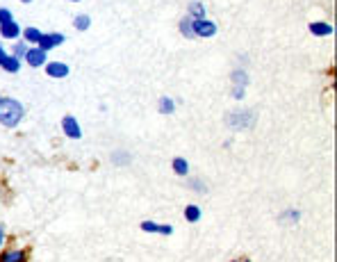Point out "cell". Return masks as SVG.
I'll return each instance as SVG.
<instances>
[{"label": "cell", "instance_id": "cell-1", "mask_svg": "<svg viewBox=\"0 0 337 262\" xmlns=\"http://www.w3.org/2000/svg\"><path fill=\"white\" fill-rule=\"evenodd\" d=\"M21 119H23V105L14 98H0V123L14 128Z\"/></svg>", "mask_w": 337, "mask_h": 262}, {"label": "cell", "instance_id": "cell-2", "mask_svg": "<svg viewBox=\"0 0 337 262\" xmlns=\"http://www.w3.org/2000/svg\"><path fill=\"white\" fill-rule=\"evenodd\" d=\"M225 123L230 125V128L244 130V128H251L255 123V114L249 112V110H235V112L225 114Z\"/></svg>", "mask_w": 337, "mask_h": 262}, {"label": "cell", "instance_id": "cell-3", "mask_svg": "<svg viewBox=\"0 0 337 262\" xmlns=\"http://www.w3.org/2000/svg\"><path fill=\"white\" fill-rule=\"evenodd\" d=\"M194 35L196 37H212L217 35V25L207 18H201V21H194Z\"/></svg>", "mask_w": 337, "mask_h": 262}, {"label": "cell", "instance_id": "cell-4", "mask_svg": "<svg viewBox=\"0 0 337 262\" xmlns=\"http://www.w3.org/2000/svg\"><path fill=\"white\" fill-rule=\"evenodd\" d=\"M62 128H64L66 137H71V139H80V137H82V130H80V125H77L75 116H64Z\"/></svg>", "mask_w": 337, "mask_h": 262}, {"label": "cell", "instance_id": "cell-5", "mask_svg": "<svg viewBox=\"0 0 337 262\" xmlns=\"http://www.w3.org/2000/svg\"><path fill=\"white\" fill-rule=\"evenodd\" d=\"M64 41V37L62 35H41V39H39V50H53L55 46H59V43Z\"/></svg>", "mask_w": 337, "mask_h": 262}, {"label": "cell", "instance_id": "cell-6", "mask_svg": "<svg viewBox=\"0 0 337 262\" xmlns=\"http://www.w3.org/2000/svg\"><path fill=\"white\" fill-rule=\"evenodd\" d=\"M25 60H28L30 66H43L46 64V53L39 50V48H28V53H25Z\"/></svg>", "mask_w": 337, "mask_h": 262}, {"label": "cell", "instance_id": "cell-7", "mask_svg": "<svg viewBox=\"0 0 337 262\" xmlns=\"http://www.w3.org/2000/svg\"><path fill=\"white\" fill-rule=\"evenodd\" d=\"M139 228H142L144 232H162V235H171L173 232V226H169V224L160 226V224H155V221H142Z\"/></svg>", "mask_w": 337, "mask_h": 262}, {"label": "cell", "instance_id": "cell-8", "mask_svg": "<svg viewBox=\"0 0 337 262\" xmlns=\"http://www.w3.org/2000/svg\"><path fill=\"white\" fill-rule=\"evenodd\" d=\"M46 71L50 77H66L69 75V66L62 64V62H50V64L46 66Z\"/></svg>", "mask_w": 337, "mask_h": 262}, {"label": "cell", "instance_id": "cell-9", "mask_svg": "<svg viewBox=\"0 0 337 262\" xmlns=\"http://www.w3.org/2000/svg\"><path fill=\"white\" fill-rule=\"evenodd\" d=\"M0 35L5 37V39H16V37L21 35V28H18L14 21H9V23H2V25H0Z\"/></svg>", "mask_w": 337, "mask_h": 262}, {"label": "cell", "instance_id": "cell-10", "mask_svg": "<svg viewBox=\"0 0 337 262\" xmlns=\"http://www.w3.org/2000/svg\"><path fill=\"white\" fill-rule=\"evenodd\" d=\"M230 80L237 84V89H244V87L249 84V73L242 71V69H237V71L230 73Z\"/></svg>", "mask_w": 337, "mask_h": 262}, {"label": "cell", "instance_id": "cell-11", "mask_svg": "<svg viewBox=\"0 0 337 262\" xmlns=\"http://www.w3.org/2000/svg\"><path fill=\"white\" fill-rule=\"evenodd\" d=\"M189 18H194V21H201V18H205V5L203 2H189Z\"/></svg>", "mask_w": 337, "mask_h": 262}, {"label": "cell", "instance_id": "cell-12", "mask_svg": "<svg viewBox=\"0 0 337 262\" xmlns=\"http://www.w3.org/2000/svg\"><path fill=\"white\" fill-rule=\"evenodd\" d=\"M310 32L312 35H317V37H326V35H333V25H328V23H312L310 25Z\"/></svg>", "mask_w": 337, "mask_h": 262}, {"label": "cell", "instance_id": "cell-13", "mask_svg": "<svg viewBox=\"0 0 337 262\" xmlns=\"http://www.w3.org/2000/svg\"><path fill=\"white\" fill-rule=\"evenodd\" d=\"M0 262H25L23 251H7L5 256L0 258Z\"/></svg>", "mask_w": 337, "mask_h": 262}, {"label": "cell", "instance_id": "cell-14", "mask_svg": "<svg viewBox=\"0 0 337 262\" xmlns=\"http://www.w3.org/2000/svg\"><path fill=\"white\" fill-rule=\"evenodd\" d=\"M185 219L189 221V224H196V221L201 219V208H198V205H187V210H185Z\"/></svg>", "mask_w": 337, "mask_h": 262}, {"label": "cell", "instance_id": "cell-15", "mask_svg": "<svg viewBox=\"0 0 337 262\" xmlns=\"http://www.w3.org/2000/svg\"><path fill=\"white\" fill-rule=\"evenodd\" d=\"M180 32H183L185 37H189V39L191 37H196L194 35V18H189V16L183 18V21H180Z\"/></svg>", "mask_w": 337, "mask_h": 262}, {"label": "cell", "instance_id": "cell-16", "mask_svg": "<svg viewBox=\"0 0 337 262\" xmlns=\"http://www.w3.org/2000/svg\"><path fill=\"white\" fill-rule=\"evenodd\" d=\"M173 171H176L178 176H187V173H189V164H187V160L176 157V160H173Z\"/></svg>", "mask_w": 337, "mask_h": 262}, {"label": "cell", "instance_id": "cell-17", "mask_svg": "<svg viewBox=\"0 0 337 262\" xmlns=\"http://www.w3.org/2000/svg\"><path fill=\"white\" fill-rule=\"evenodd\" d=\"M2 69H5V71H12V73H16L18 69H21V62H18V57H5V60H2Z\"/></svg>", "mask_w": 337, "mask_h": 262}, {"label": "cell", "instance_id": "cell-18", "mask_svg": "<svg viewBox=\"0 0 337 262\" xmlns=\"http://www.w3.org/2000/svg\"><path fill=\"white\" fill-rule=\"evenodd\" d=\"M73 25H75V30H87L89 25H91V18H89L87 14H77V16L73 18Z\"/></svg>", "mask_w": 337, "mask_h": 262}, {"label": "cell", "instance_id": "cell-19", "mask_svg": "<svg viewBox=\"0 0 337 262\" xmlns=\"http://www.w3.org/2000/svg\"><path fill=\"white\" fill-rule=\"evenodd\" d=\"M173 110H176V101H173V98H169V96H164V98L160 101V112L162 114H171Z\"/></svg>", "mask_w": 337, "mask_h": 262}, {"label": "cell", "instance_id": "cell-20", "mask_svg": "<svg viewBox=\"0 0 337 262\" xmlns=\"http://www.w3.org/2000/svg\"><path fill=\"white\" fill-rule=\"evenodd\" d=\"M25 39H28L30 43H39V39H41V32L37 30V28H25Z\"/></svg>", "mask_w": 337, "mask_h": 262}, {"label": "cell", "instance_id": "cell-21", "mask_svg": "<svg viewBox=\"0 0 337 262\" xmlns=\"http://www.w3.org/2000/svg\"><path fill=\"white\" fill-rule=\"evenodd\" d=\"M9 21H12V12H9V9H0V25L9 23Z\"/></svg>", "mask_w": 337, "mask_h": 262}, {"label": "cell", "instance_id": "cell-22", "mask_svg": "<svg viewBox=\"0 0 337 262\" xmlns=\"http://www.w3.org/2000/svg\"><path fill=\"white\" fill-rule=\"evenodd\" d=\"M25 53H28L25 43H16V55H14V57H25Z\"/></svg>", "mask_w": 337, "mask_h": 262}, {"label": "cell", "instance_id": "cell-23", "mask_svg": "<svg viewBox=\"0 0 337 262\" xmlns=\"http://www.w3.org/2000/svg\"><path fill=\"white\" fill-rule=\"evenodd\" d=\"M299 217H301V215H299V210H290V212H287V219H299Z\"/></svg>", "mask_w": 337, "mask_h": 262}, {"label": "cell", "instance_id": "cell-24", "mask_svg": "<svg viewBox=\"0 0 337 262\" xmlns=\"http://www.w3.org/2000/svg\"><path fill=\"white\" fill-rule=\"evenodd\" d=\"M232 96H235V98H244V89H232Z\"/></svg>", "mask_w": 337, "mask_h": 262}, {"label": "cell", "instance_id": "cell-25", "mask_svg": "<svg viewBox=\"0 0 337 262\" xmlns=\"http://www.w3.org/2000/svg\"><path fill=\"white\" fill-rule=\"evenodd\" d=\"M5 57H7V55L2 53V48H0V64H2V60H5Z\"/></svg>", "mask_w": 337, "mask_h": 262}, {"label": "cell", "instance_id": "cell-26", "mask_svg": "<svg viewBox=\"0 0 337 262\" xmlns=\"http://www.w3.org/2000/svg\"><path fill=\"white\" fill-rule=\"evenodd\" d=\"M0 246H2V226H0Z\"/></svg>", "mask_w": 337, "mask_h": 262}, {"label": "cell", "instance_id": "cell-27", "mask_svg": "<svg viewBox=\"0 0 337 262\" xmlns=\"http://www.w3.org/2000/svg\"><path fill=\"white\" fill-rule=\"evenodd\" d=\"M21 2H32V0H21Z\"/></svg>", "mask_w": 337, "mask_h": 262}, {"label": "cell", "instance_id": "cell-28", "mask_svg": "<svg viewBox=\"0 0 337 262\" xmlns=\"http://www.w3.org/2000/svg\"><path fill=\"white\" fill-rule=\"evenodd\" d=\"M71 2H80V0H71Z\"/></svg>", "mask_w": 337, "mask_h": 262}]
</instances>
